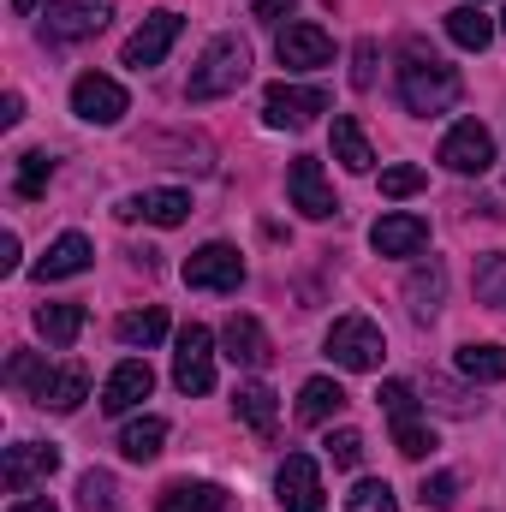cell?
<instances>
[{
    "label": "cell",
    "instance_id": "cell-1",
    "mask_svg": "<svg viewBox=\"0 0 506 512\" xmlns=\"http://www.w3.org/2000/svg\"><path fill=\"white\" fill-rule=\"evenodd\" d=\"M459 96H465V78L441 54H429L423 42H411L405 60H399V102H405V114L429 120V114H447Z\"/></svg>",
    "mask_w": 506,
    "mask_h": 512
},
{
    "label": "cell",
    "instance_id": "cell-2",
    "mask_svg": "<svg viewBox=\"0 0 506 512\" xmlns=\"http://www.w3.org/2000/svg\"><path fill=\"white\" fill-rule=\"evenodd\" d=\"M251 78V48L239 36H215L203 48V60L191 66V84H185V102H221L233 90H245Z\"/></svg>",
    "mask_w": 506,
    "mask_h": 512
},
{
    "label": "cell",
    "instance_id": "cell-3",
    "mask_svg": "<svg viewBox=\"0 0 506 512\" xmlns=\"http://www.w3.org/2000/svg\"><path fill=\"white\" fill-rule=\"evenodd\" d=\"M328 358L340 370H352V376H370V370H381V358H387V340H381V328L370 316H340L328 328Z\"/></svg>",
    "mask_w": 506,
    "mask_h": 512
},
{
    "label": "cell",
    "instance_id": "cell-4",
    "mask_svg": "<svg viewBox=\"0 0 506 512\" xmlns=\"http://www.w3.org/2000/svg\"><path fill=\"white\" fill-rule=\"evenodd\" d=\"M376 399H381V411L393 417V447H399L405 459H429V453H435V429L417 417V393L405 382H381Z\"/></svg>",
    "mask_w": 506,
    "mask_h": 512
},
{
    "label": "cell",
    "instance_id": "cell-5",
    "mask_svg": "<svg viewBox=\"0 0 506 512\" xmlns=\"http://www.w3.org/2000/svg\"><path fill=\"white\" fill-rule=\"evenodd\" d=\"M179 280H185L191 292H239V286H245V256L215 239V245H203V251L185 256Z\"/></svg>",
    "mask_w": 506,
    "mask_h": 512
},
{
    "label": "cell",
    "instance_id": "cell-6",
    "mask_svg": "<svg viewBox=\"0 0 506 512\" xmlns=\"http://www.w3.org/2000/svg\"><path fill=\"white\" fill-rule=\"evenodd\" d=\"M316 114H328V90H316V84H268V96H262V120L274 131H304Z\"/></svg>",
    "mask_w": 506,
    "mask_h": 512
},
{
    "label": "cell",
    "instance_id": "cell-7",
    "mask_svg": "<svg viewBox=\"0 0 506 512\" xmlns=\"http://www.w3.org/2000/svg\"><path fill=\"white\" fill-rule=\"evenodd\" d=\"M173 387H179V393H191V399L215 387V334H209L203 322L179 328V352H173Z\"/></svg>",
    "mask_w": 506,
    "mask_h": 512
},
{
    "label": "cell",
    "instance_id": "cell-8",
    "mask_svg": "<svg viewBox=\"0 0 506 512\" xmlns=\"http://www.w3.org/2000/svg\"><path fill=\"white\" fill-rule=\"evenodd\" d=\"M131 108V96L108 78V72H84L78 84H72V114L84 120V126H120Z\"/></svg>",
    "mask_w": 506,
    "mask_h": 512
},
{
    "label": "cell",
    "instance_id": "cell-9",
    "mask_svg": "<svg viewBox=\"0 0 506 512\" xmlns=\"http://www.w3.org/2000/svg\"><path fill=\"white\" fill-rule=\"evenodd\" d=\"M179 30H185V18H179V12H167V6H161V12H149V18L126 36V54H120V60H126L131 72L161 66V60H167V48L179 42Z\"/></svg>",
    "mask_w": 506,
    "mask_h": 512
},
{
    "label": "cell",
    "instance_id": "cell-10",
    "mask_svg": "<svg viewBox=\"0 0 506 512\" xmlns=\"http://www.w3.org/2000/svg\"><path fill=\"white\" fill-rule=\"evenodd\" d=\"M108 18H114V12H108L102 0H48L42 36H48V42H84V36H102Z\"/></svg>",
    "mask_w": 506,
    "mask_h": 512
},
{
    "label": "cell",
    "instance_id": "cell-11",
    "mask_svg": "<svg viewBox=\"0 0 506 512\" xmlns=\"http://www.w3.org/2000/svg\"><path fill=\"white\" fill-rule=\"evenodd\" d=\"M286 197H292V209L310 215V221H328V215L340 209V203H334V185H328V173H322L316 155H292V167H286Z\"/></svg>",
    "mask_w": 506,
    "mask_h": 512
},
{
    "label": "cell",
    "instance_id": "cell-12",
    "mask_svg": "<svg viewBox=\"0 0 506 512\" xmlns=\"http://www.w3.org/2000/svg\"><path fill=\"white\" fill-rule=\"evenodd\" d=\"M54 471H60V447H42V441H18V447H6V459H0L6 495H30V489L48 483Z\"/></svg>",
    "mask_w": 506,
    "mask_h": 512
},
{
    "label": "cell",
    "instance_id": "cell-13",
    "mask_svg": "<svg viewBox=\"0 0 506 512\" xmlns=\"http://www.w3.org/2000/svg\"><path fill=\"white\" fill-rule=\"evenodd\" d=\"M274 54H280L286 72H316V66H334V36L322 24H286Z\"/></svg>",
    "mask_w": 506,
    "mask_h": 512
},
{
    "label": "cell",
    "instance_id": "cell-14",
    "mask_svg": "<svg viewBox=\"0 0 506 512\" xmlns=\"http://www.w3.org/2000/svg\"><path fill=\"white\" fill-rule=\"evenodd\" d=\"M274 489H280V507L286 512H328V501H322V471H316L310 453H286Z\"/></svg>",
    "mask_w": 506,
    "mask_h": 512
},
{
    "label": "cell",
    "instance_id": "cell-15",
    "mask_svg": "<svg viewBox=\"0 0 506 512\" xmlns=\"http://www.w3.org/2000/svg\"><path fill=\"white\" fill-rule=\"evenodd\" d=\"M441 167H453V173H489L495 167V137L477 120H459L441 137Z\"/></svg>",
    "mask_w": 506,
    "mask_h": 512
},
{
    "label": "cell",
    "instance_id": "cell-16",
    "mask_svg": "<svg viewBox=\"0 0 506 512\" xmlns=\"http://www.w3.org/2000/svg\"><path fill=\"white\" fill-rule=\"evenodd\" d=\"M221 346H227V358H233L239 370H268V364H274L268 328H262L256 316H227V328H221Z\"/></svg>",
    "mask_w": 506,
    "mask_h": 512
},
{
    "label": "cell",
    "instance_id": "cell-17",
    "mask_svg": "<svg viewBox=\"0 0 506 512\" xmlns=\"http://www.w3.org/2000/svg\"><path fill=\"white\" fill-rule=\"evenodd\" d=\"M114 215L120 221H149V227H185L191 221V197L185 191H137Z\"/></svg>",
    "mask_w": 506,
    "mask_h": 512
},
{
    "label": "cell",
    "instance_id": "cell-18",
    "mask_svg": "<svg viewBox=\"0 0 506 512\" xmlns=\"http://www.w3.org/2000/svg\"><path fill=\"white\" fill-rule=\"evenodd\" d=\"M370 245H376V256H417L423 245H429V221L423 215H381L376 227H370Z\"/></svg>",
    "mask_w": 506,
    "mask_h": 512
},
{
    "label": "cell",
    "instance_id": "cell-19",
    "mask_svg": "<svg viewBox=\"0 0 506 512\" xmlns=\"http://www.w3.org/2000/svg\"><path fill=\"white\" fill-rule=\"evenodd\" d=\"M90 262H96V245H90L84 233H60L48 251L36 256V268H30V274H36V280H72V274H84Z\"/></svg>",
    "mask_w": 506,
    "mask_h": 512
},
{
    "label": "cell",
    "instance_id": "cell-20",
    "mask_svg": "<svg viewBox=\"0 0 506 512\" xmlns=\"http://www.w3.org/2000/svg\"><path fill=\"white\" fill-rule=\"evenodd\" d=\"M149 387H155V370H149L143 358H126V364L108 376V387H102V411H108V417H126L131 405L149 399Z\"/></svg>",
    "mask_w": 506,
    "mask_h": 512
},
{
    "label": "cell",
    "instance_id": "cell-21",
    "mask_svg": "<svg viewBox=\"0 0 506 512\" xmlns=\"http://www.w3.org/2000/svg\"><path fill=\"white\" fill-rule=\"evenodd\" d=\"M405 304H411V322H435V316H441V304H447V268H441L435 256L411 268V280H405Z\"/></svg>",
    "mask_w": 506,
    "mask_h": 512
},
{
    "label": "cell",
    "instance_id": "cell-22",
    "mask_svg": "<svg viewBox=\"0 0 506 512\" xmlns=\"http://www.w3.org/2000/svg\"><path fill=\"white\" fill-rule=\"evenodd\" d=\"M84 393H90V370H84V364H60V370H48V382L36 387V405L66 417V411L84 405Z\"/></svg>",
    "mask_w": 506,
    "mask_h": 512
},
{
    "label": "cell",
    "instance_id": "cell-23",
    "mask_svg": "<svg viewBox=\"0 0 506 512\" xmlns=\"http://www.w3.org/2000/svg\"><path fill=\"white\" fill-rule=\"evenodd\" d=\"M340 411H346V387L334 382V376H310V382L298 387V423H304V429L334 423Z\"/></svg>",
    "mask_w": 506,
    "mask_h": 512
},
{
    "label": "cell",
    "instance_id": "cell-24",
    "mask_svg": "<svg viewBox=\"0 0 506 512\" xmlns=\"http://www.w3.org/2000/svg\"><path fill=\"white\" fill-rule=\"evenodd\" d=\"M155 512H233V495L221 483H173L161 489Z\"/></svg>",
    "mask_w": 506,
    "mask_h": 512
},
{
    "label": "cell",
    "instance_id": "cell-25",
    "mask_svg": "<svg viewBox=\"0 0 506 512\" xmlns=\"http://www.w3.org/2000/svg\"><path fill=\"white\" fill-rule=\"evenodd\" d=\"M233 411H239V423H251L262 441H274L280 405H274V387H268V382H245L239 393H233Z\"/></svg>",
    "mask_w": 506,
    "mask_h": 512
},
{
    "label": "cell",
    "instance_id": "cell-26",
    "mask_svg": "<svg viewBox=\"0 0 506 512\" xmlns=\"http://www.w3.org/2000/svg\"><path fill=\"white\" fill-rule=\"evenodd\" d=\"M334 161L346 173H370L376 167V149H370V137H364V126L352 114H334Z\"/></svg>",
    "mask_w": 506,
    "mask_h": 512
},
{
    "label": "cell",
    "instance_id": "cell-27",
    "mask_svg": "<svg viewBox=\"0 0 506 512\" xmlns=\"http://www.w3.org/2000/svg\"><path fill=\"white\" fill-rule=\"evenodd\" d=\"M447 36H453L465 54H483V48L495 42V18H489L483 6H471V0H465V6H453V12H447Z\"/></svg>",
    "mask_w": 506,
    "mask_h": 512
},
{
    "label": "cell",
    "instance_id": "cell-28",
    "mask_svg": "<svg viewBox=\"0 0 506 512\" xmlns=\"http://www.w3.org/2000/svg\"><path fill=\"white\" fill-rule=\"evenodd\" d=\"M114 334H120V346H155V340H167V310L161 304H143V310H126L120 322H114Z\"/></svg>",
    "mask_w": 506,
    "mask_h": 512
},
{
    "label": "cell",
    "instance_id": "cell-29",
    "mask_svg": "<svg viewBox=\"0 0 506 512\" xmlns=\"http://www.w3.org/2000/svg\"><path fill=\"white\" fill-rule=\"evenodd\" d=\"M161 441H167V417H137V423L120 429V453H126L131 465L161 459Z\"/></svg>",
    "mask_w": 506,
    "mask_h": 512
},
{
    "label": "cell",
    "instance_id": "cell-30",
    "mask_svg": "<svg viewBox=\"0 0 506 512\" xmlns=\"http://www.w3.org/2000/svg\"><path fill=\"white\" fill-rule=\"evenodd\" d=\"M36 334H42L48 346H72V340L84 334V304H42V310H36Z\"/></svg>",
    "mask_w": 506,
    "mask_h": 512
},
{
    "label": "cell",
    "instance_id": "cell-31",
    "mask_svg": "<svg viewBox=\"0 0 506 512\" xmlns=\"http://www.w3.org/2000/svg\"><path fill=\"white\" fill-rule=\"evenodd\" d=\"M459 376L465 382H506V346H489V340L459 346Z\"/></svg>",
    "mask_w": 506,
    "mask_h": 512
},
{
    "label": "cell",
    "instance_id": "cell-32",
    "mask_svg": "<svg viewBox=\"0 0 506 512\" xmlns=\"http://www.w3.org/2000/svg\"><path fill=\"white\" fill-rule=\"evenodd\" d=\"M48 179H54V161H48L42 149H24V155H18V173H12V191H18L24 203H36V197L48 191Z\"/></svg>",
    "mask_w": 506,
    "mask_h": 512
},
{
    "label": "cell",
    "instance_id": "cell-33",
    "mask_svg": "<svg viewBox=\"0 0 506 512\" xmlns=\"http://www.w3.org/2000/svg\"><path fill=\"white\" fill-rule=\"evenodd\" d=\"M346 512H399V495H393L381 477H364V483L346 495Z\"/></svg>",
    "mask_w": 506,
    "mask_h": 512
},
{
    "label": "cell",
    "instance_id": "cell-34",
    "mask_svg": "<svg viewBox=\"0 0 506 512\" xmlns=\"http://www.w3.org/2000/svg\"><path fill=\"white\" fill-rule=\"evenodd\" d=\"M477 298H483L489 310H506V251L483 256V268H477Z\"/></svg>",
    "mask_w": 506,
    "mask_h": 512
},
{
    "label": "cell",
    "instance_id": "cell-35",
    "mask_svg": "<svg viewBox=\"0 0 506 512\" xmlns=\"http://www.w3.org/2000/svg\"><path fill=\"white\" fill-rule=\"evenodd\" d=\"M423 185H429V173H423V167H411V161H399V167H387V173H381V197H393V203H399V197H417Z\"/></svg>",
    "mask_w": 506,
    "mask_h": 512
},
{
    "label": "cell",
    "instance_id": "cell-36",
    "mask_svg": "<svg viewBox=\"0 0 506 512\" xmlns=\"http://www.w3.org/2000/svg\"><path fill=\"white\" fill-rule=\"evenodd\" d=\"M417 501H423V507H435V512H447L453 501H459V477H453V471H435V477H423Z\"/></svg>",
    "mask_w": 506,
    "mask_h": 512
},
{
    "label": "cell",
    "instance_id": "cell-37",
    "mask_svg": "<svg viewBox=\"0 0 506 512\" xmlns=\"http://www.w3.org/2000/svg\"><path fill=\"white\" fill-rule=\"evenodd\" d=\"M78 501H84L90 512H108L114 501H120V489H114V477H108V471H90V477L78 483Z\"/></svg>",
    "mask_w": 506,
    "mask_h": 512
},
{
    "label": "cell",
    "instance_id": "cell-38",
    "mask_svg": "<svg viewBox=\"0 0 506 512\" xmlns=\"http://www.w3.org/2000/svg\"><path fill=\"white\" fill-rule=\"evenodd\" d=\"M328 459L346 465V471H358V465H364V435H358V429H334V435H328Z\"/></svg>",
    "mask_w": 506,
    "mask_h": 512
},
{
    "label": "cell",
    "instance_id": "cell-39",
    "mask_svg": "<svg viewBox=\"0 0 506 512\" xmlns=\"http://www.w3.org/2000/svg\"><path fill=\"white\" fill-rule=\"evenodd\" d=\"M6 382H12V387H30V393H36V387L48 382V370H42V358H36V352H12V364H6Z\"/></svg>",
    "mask_w": 506,
    "mask_h": 512
},
{
    "label": "cell",
    "instance_id": "cell-40",
    "mask_svg": "<svg viewBox=\"0 0 506 512\" xmlns=\"http://www.w3.org/2000/svg\"><path fill=\"white\" fill-rule=\"evenodd\" d=\"M423 387H429V393H435V405H441V411H453V417H471V411H477V399H465L447 376H429Z\"/></svg>",
    "mask_w": 506,
    "mask_h": 512
},
{
    "label": "cell",
    "instance_id": "cell-41",
    "mask_svg": "<svg viewBox=\"0 0 506 512\" xmlns=\"http://www.w3.org/2000/svg\"><path fill=\"white\" fill-rule=\"evenodd\" d=\"M376 54H381V48L370 42V36L352 48V90H370V84H376Z\"/></svg>",
    "mask_w": 506,
    "mask_h": 512
},
{
    "label": "cell",
    "instance_id": "cell-42",
    "mask_svg": "<svg viewBox=\"0 0 506 512\" xmlns=\"http://www.w3.org/2000/svg\"><path fill=\"white\" fill-rule=\"evenodd\" d=\"M292 6H298V0H256V24H280V18H292Z\"/></svg>",
    "mask_w": 506,
    "mask_h": 512
},
{
    "label": "cell",
    "instance_id": "cell-43",
    "mask_svg": "<svg viewBox=\"0 0 506 512\" xmlns=\"http://www.w3.org/2000/svg\"><path fill=\"white\" fill-rule=\"evenodd\" d=\"M18 120H24V96L6 90V102H0V126H18Z\"/></svg>",
    "mask_w": 506,
    "mask_h": 512
},
{
    "label": "cell",
    "instance_id": "cell-44",
    "mask_svg": "<svg viewBox=\"0 0 506 512\" xmlns=\"http://www.w3.org/2000/svg\"><path fill=\"white\" fill-rule=\"evenodd\" d=\"M18 268V233H0V274Z\"/></svg>",
    "mask_w": 506,
    "mask_h": 512
},
{
    "label": "cell",
    "instance_id": "cell-45",
    "mask_svg": "<svg viewBox=\"0 0 506 512\" xmlns=\"http://www.w3.org/2000/svg\"><path fill=\"white\" fill-rule=\"evenodd\" d=\"M12 512H60V507H54V501H18Z\"/></svg>",
    "mask_w": 506,
    "mask_h": 512
},
{
    "label": "cell",
    "instance_id": "cell-46",
    "mask_svg": "<svg viewBox=\"0 0 506 512\" xmlns=\"http://www.w3.org/2000/svg\"><path fill=\"white\" fill-rule=\"evenodd\" d=\"M36 6H42V0H12V12H18V18H30Z\"/></svg>",
    "mask_w": 506,
    "mask_h": 512
},
{
    "label": "cell",
    "instance_id": "cell-47",
    "mask_svg": "<svg viewBox=\"0 0 506 512\" xmlns=\"http://www.w3.org/2000/svg\"><path fill=\"white\" fill-rule=\"evenodd\" d=\"M471 6H483V0H471Z\"/></svg>",
    "mask_w": 506,
    "mask_h": 512
},
{
    "label": "cell",
    "instance_id": "cell-48",
    "mask_svg": "<svg viewBox=\"0 0 506 512\" xmlns=\"http://www.w3.org/2000/svg\"><path fill=\"white\" fill-rule=\"evenodd\" d=\"M501 30H506V18H501Z\"/></svg>",
    "mask_w": 506,
    "mask_h": 512
}]
</instances>
